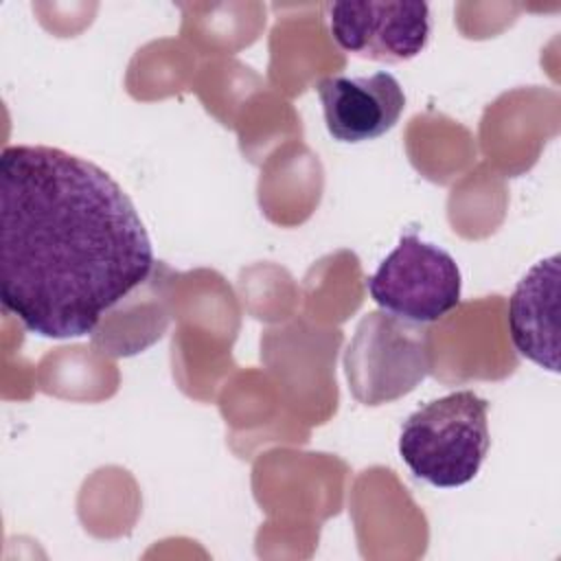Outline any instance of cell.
<instances>
[{"label":"cell","mask_w":561,"mask_h":561,"mask_svg":"<svg viewBox=\"0 0 561 561\" xmlns=\"http://www.w3.org/2000/svg\"><path fill=\"white\" fill-rule=\"evenodd\" d=\"M335 44L362 59L399 64L416 57L432 31L430 7L408 0H366L329 4Z\"/></svg>","instance_id":"5"},{"label":"cell","mask_w":561,"mask_h":561,"mask_svg":"<svg viewBox=\"0 0 561 561\" xmlns=\"http://www.w3.org/2000/svg\"><path fill=\"white\" fill-rule=\"evenodd\" d=\"M434 366L430 331L388 311L366 313L344 353L351 394L381 405L412 392Z\"/></svg>","instance_id":"3"},{"label":"cell","mask_w":561,"mask_h":561,"mask_svg":"<svg viewBox=\"0 0 561 561\" xmlns=\"http://www.w3.org/2000/svg\"><path fill=\"white\" fill-rule=\"evenodd\" d=\"M489 401L456 390L412 412L399 436V456L423 482L454 489L471 482L489 451Z\"/></svg>","instance_id":"2"},{"label":"cell","mask_w":561,"mask_h":561,"mask_svg":"<svg viewBox=\"0 0 561 561\" xmlns=\"http://www.w3.org/2000/svg\"><path fill=\"white\" fill-rule=\"evenodd\" d=\"M366 287L383 311L427 324L460 305L462 278L447 250L423 241L416 230H408L366 280Z\"/></svg>","instance_id":"4"},{"label":"cell","mask_w":561,"mask_h":561,"mask_svg":"<svg viewBox=\"0 0 561 561\" xmlns=\"http://www.w3.org/2000/svg\"><path fill=\"white\" fill-rule=\"evenodd\" d=\"M153 263L147 228L107 171L57 147L2 149L0 298L26 331L92 333Z\"/></svg>","instance_id":"1"},{"label":"cell","mask_w":561,"mask_h":561,"mask_svg":"<svg viewBox=\"0 0 561 561\" xmlns=\"http://www.w3.org/2000/svg\"><path fill=\"white\" fill-rule=\"evenodd\" d=\"M329 134L340 142H366L390 131L405 110V94L394 75L324 77L318 85Z\"/></svg>","instance_id":"6"},{"label":"cell","mask_w":561,"mask_h":561,"mask_svg":"<svg viewBox=\"0 0 561 561\" xmlns=\"http://www.w3.org/2000/svg\"><path fill=\"white\" fill-rule=\"evenodd\" d=\"M508 333L526 359L559 373V254L537 261L508 300Z\"/></svg>","instance_id":"7"}]
</instances>
